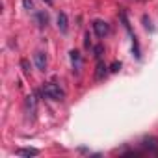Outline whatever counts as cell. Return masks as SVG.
Returning <instances> with one entry per match:
<instances>
[{
  "label": "cell",
  "instance_id": "14",
  "mask_svg": "<svg viewBox=\"0 0 158 158\" xmlns=\"http://www.w3.org/2000/svg\"><path fill=\"white\" fill-rule=\"evenodd\" d=\"M119 69H121V63H119V61H114V63H112V67H110V71H112V73H117Z\"/></svg>",
  "mask_w": 158,
  "mask_h": 158
},
{
  "label": "cell",
  "instance_id": "18",
  "mask_svg": "<svg viewBox=\"0 0 158 158\" xmlns=\"http://www.w3.org/2000/svg\"><path fill=\"white\" fill-rule=\"evenodd\" d=\"M45 2H47V4H52V0H45Z\"/></svg>",
  "mask_w": 158,
  "mask_h": 158
},
{
  "label": "cell",
  "instance_id": "7",
  "mask_svg": "<svg viewBox=\"0 0 158 158\" xmlns=\"http://www.w3.org/2000/svg\"><path fill=\"white\" fill-rule=\"evenodd\" d=\"M58 30L61 34H67V30H69V21H67V15L65 13H60L58 15Z\"/></svg>",
  "mask_w": 158,
  "mask_h": 158
},
{
  "label": "cell",
  "instance_id": "15",
  "mask_svg": "<svg viewBox=\"0 0 158 158\" xmlns=\"http://www.w3.org/2000/svg\"><path fill=\"white\" fill-rule=\"evenodd\" d=\"M95 56H97V60H101V56H102V47L101 45L95 47Z\"/></svg>",
  "mask_w": 158,
  "mask_h": 158
},
{
  "label": "cell",
  "instance_id": "12",
  "mask_svg": "<svg viewBox=\"0 0 158 158\" xmlns=\"http://www.w3.org/2000/svg\"><path fill=\"white\" fill-rule=\"evenodd\" d=\"M23 6L28 11H34V2H32V0H23Z\"/></svg>",
  "mask_w": 158,
  "mask_h": 158
},
{
  "label": "cell",
  "instance_id": "2",
  "mask_svg": "<svg viewBox=\"0 0 158 158\" xmlns=\"http://www.w3.org/2000/svg\"><path fill=\"white\" fill-rule=\"evenodd\" d=\"M93 30H95V34H97L99 37H106V35L110 34V24H108L106 21L97 19V21H93Z\"/></svg>",
  "mask_w": 158,
  "mask_h": 158
},
{
  "label": "cell",
  "instance_id": "1",
  "mask_svg": "<svg viewBox=\"0 0 158 158\" xmlns=\"http://www.w3.org/2000/svg\"><path fill=\"white\" fill-rule=\"evenodd\" d=\"M43 95L50 101H63L65 99V91L60 88V84L56 82H47L43 86Z\"/></svg>",
  "mask_w": 158,
  "mask_h": 158
},
{
  "label": "cell",
  "instance_id": "16",
  "mask_svg": "<svg viewBox=\"0 0 158 158\" xmlns=\"http://www.w3.org/2000/svg\"><path fill=\"white\" fill-rule=\"evenodd\" d=\"M91 37H89V34H86V41H84V45H86V48H89L91 47V41H89Z\"/></svg>",
  "mask_w": 158,
  "mask_h": 158
},
{
  "label": "cell",
  "instance_id": "3",
  "mask_svg": "<svg viewBox=\"0 0 158 158\" xmlns=\"http://www.w3.org/2000/svg\"><path fill=\"white\" fill-rule=\"evenodd\" d=\"M141 147L147 149L149 152H158V139L152 138V136H149V138H145V139L141 141Z\"/></svg>",
  "mask_w": 158,
  "mask_h": 158
},
{
  "label": "cell",
  "instance_id": "6",
  "mask_svg": "<svg viewBox=\"0 0 158 158\" xmlns=\"http://www.w3.org/2000/svg\"><path fill=\"white\" fill-rule=\"evenodd\" d=\"M35 108H37V99H35V95L32 93V95L26 97V110H28V114H30L32 117L35 115Z\"/></svg>",
  "mask_w": 158,
  "mask_h": 158
},
{
  "label": "cell",
  "instance_id": "9",
  "mask_svg": "<svg viewBox=\"0 0 158 158\" xmlns=\"http://www.w3.org/2000/svg\"><path fill=\"white\" fill-rule=\"evenodd\" d=\"M106 65L102 63V60H99L97 61V71H95V80H102V78L106 76Z\"/></svg>",
  "mask_w": 158,
  "mask_h": 158
},
{
  "label": "cell",
  "instance_id": "10",
  "mask_svg": "<svg viewBox=\"0 0 158 158\" xmlns=\"http://www.w3.org/2000/svg\"><path fill=\"white\" fill-rule=\"evenodd\" d=\"M15 154H19V156H37V154H39V151H37V149H34V147H28V149H17V151H15Z\"/></svg>",
  "mask_w": 158,
  "mask_h": 158
},
{
  "label": "cell",
  "instance_id": "4",
  "mask_svg": "<svg viewBox=\"0 0 158 158\" xmlns=\"http://www.w3.org/2000/svg\"><path fill=\"white\" fill-rule=\"evenodd\" d=\"M69 56H71V63H73V71H80V67H82V58H80V52L78 50H71L69 52Z\"/></svg>",
  "mask_w": 158,
  "mask_h": 158
},
{
  "label": "cell",
  "instance_id": "11",
  "mask_svg": "<svg viewBox=\"0 0 158 158\" xmlns=\"http://www.w3.org/2000/svg\"><path fill=\"white\" fill-rule=\"evenodd\" d=\"M132 50H134V56L139 60V58H141V52H139V43H138L136 35H132Z\"/></svg>",
  "mask_w": 158,
  "mask_h": 158
},
{
  "label": "cell",
  "instance_id": "17",
  "mask_svg": "<svg viewBox=\"0 0 158 158\" xmlns=\"http://www.w3.org/2000/svg\"><path fill=\"white\" fill-rule=\"evenodd\" d=\"M21 65L24 67V73L28 74V61H26V60H23V61H21Z\"/></svg>",
  "mask_w": 158,
  "mask_h": 158
},
{
  "label": "cell",
  "instance_id": "13",
  "mask_svg": "<svg viewBox=\"0 0 158 158\" xmlns=\"http://www.w3.org/2000/svg\"><path fill=\"white\" fill-rule=\"evenodd\" d=\"M143 23H145V28H147V30H151V32H152V30H154V28H152V26H151V19H149V17H147V15H143Z\"/></svg>",
  "mask_w": 158,
  "mask_h": 158
},
{
  "label": "cell",
  "instance_id": "8",
  "mask_svg": "<svg viewBox=\"0 0 158 158\" xmlns=\"http://www.w3.org/2000/svg\"><path fill=\"white\" fill-rule=\"evenodd\" d=\"M35 23H37L39 28H45L48 24V15L45 11H35Z\"/></svg>",
  "mask_w": 158,
  "mask_h": 158
},
{
  "label": "cell",
  "instance_id": "5",
  "mask_svg": "<svg viewBox=\"0 0 158 158\" xmlns=\"http://www.w3.org/2000/svg\"><path fill=\"white\" fill-rule=\"evenodd\" d=\"M34 63H35V67L39 71H45L47 69V56H45V52H35L34 54Z\"/></svg>",
  "mask_w": 158,
  "mask_h": 158
}]
</instances>
